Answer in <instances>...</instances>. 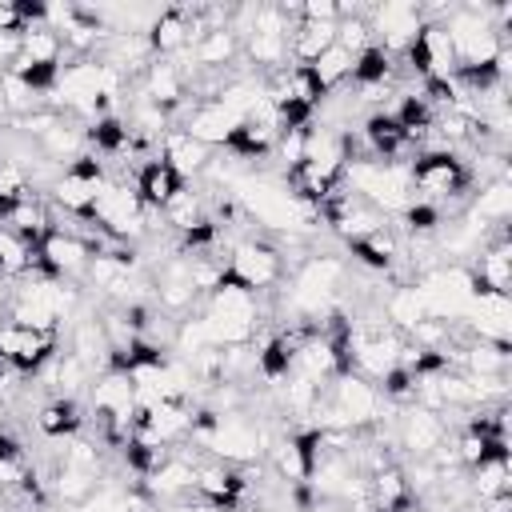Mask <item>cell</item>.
<instances>
[{"instance_id": "obj_1", "label": "cell", "mask_w": 512, "mask_h": 512, "mask_svg": "<svg viewBox=\"0 0 512 512\" xmlns=\"http://www.w3.org/2000/svg\"><path fill=\"white\" fill-rule=\"evenodd\" d=\"M284 276H288L284 248H276V244H268V240H256V236L232 244V252H228V272H224L228 284L264 296V292H272Z\"/></svg>"}, {"instance_id": "obj_10", "label": "cell", "mask_w": 512, "mask_h": 512, "mask_svg": "<svg viewBox=\"0 0 512 512\" xmlns=\"http://www.w3.org/2000/svg\"><path fill=\"white\" fill-rule=\"evenodd\" d=\"M160 160H164L168 168H176L184 180H192V176H200V172L208 168L212 148L200 144V140H192V136L180 132V128H168V136L160 140Z\"/></svg>"}, {"instance_id": "obj_21", "label": "cell", "mask_w": 512, "mask_h": 512, "mask_svg": "<svg viewBox=\"0 0 512 512\" xmlns=\"http://www.w3.org/2000/svg\"><path fill=\"white\" fill-rule=\"evenodd\" d=\"M164 220H168V228H176V232H188V228H196L200 220H208L204 216V196L200 192H192L188 184L164 204V212H160Z\"/></svg>"}, {"instance_id": "obj_22", "label": "cell", "mask_w": 512, "mask_h": 512, "mask_svg": "<svg viewBox=\"0 0 512 512\" xmlns=\"http://www.w3.org/2000/svg\"><path fill=\"white\" fill-rule=\"evenodd\" d=\"M352 60H356L352 52H344L340 44H332V48H328L316 64H308V68L316 72V80L324 84V92H332V88H340V84L352 76Z\"/></svg>"}, {"instance_id": "obj_3", "label": "cell", "mask_w": 512, "mask_h": 512, "mask_svg": "<svg viewBox=\"0 0 512 512\" xmlns=\"http://www.w3.org/2000/svg\"><path fill=\"white\" fill-rule=\"evenodd\" d=\"M56 348H60V332L24 328V324H4L0 328V356H8V364L20 376H36L40 368H48L56 360Z\"/></svg>"}, {"instance_id": "obj_11", "label": "cell", "mask_w": 512, "mask_h": 512, "mask_svg": "<svg viewBox=\"0 0 512 512\" xmlns=\"http://www.w3.org/2000/svg\"><path fill=\"white\" fill-rule=\"evenodd\" d=\"M508 216H512V180L508 176L484 180L468 204V220H476L484 228H500V224H508Z\"/></svg>"}, {"instance_id": "obj_24", "label": "cell", "mask_w": 512, "mask_h": 512, "mask_svg": "<svg viewBox=\"0 0 512 512\" xmlns=\"http://www.w3.org/2000/svg\"><path fill=\"white\" fill-rule=\"evenodd\" d=\"M20 56V32H0V64L12 68Z\"/></svg>"}, {"instance_id": "obj_12", "label": "cell", "mask_w": 512, "mask_h": 512, "mask_svg": "<svg viewBox=\"0 0 512 512\" xmlns=\"http://www.w3.org/2000/svg\"><path fill=\"white\" fill-rule=\"evenodd\" d=\"M236 56H240V36H236L228 24H224V28H208V32L188 48L192 68H208V72H224Z\"/></svg>"}, {"instance_id": "obj_13", "label": "cell", "mask_w": 512, "mask_h": 512, "mask_svg": "<svg viewBox=\"0 0 512 512\" xmlns=\"http://www.w3.org/2000/svg\"><path fill=\"white\" fill-rule=\"evenodd\" d=\"M368 496H372L384 512H412V508L420 504L400 464H388V468L372 472V476H368Z\"/></svg>"}, {"instance_id": "obj_5", "label": "cell", "mask_w": 512, "mask_h": 512, "mask_svg": "<svg viewBox=\"0 0 512 512\" xmlns=\"http://www.w3.org/2000/svg\"><path fill=\"white\" fill-rule=\"evenodd\" d=\"M36 256H40V264L52 280H76V276H84V268L92 260V248L72 228H48L44 240L36 244Z\"/></svg>"}, {"instance_id": "obj_2", "label": "cell", "mask_w": 512, "mask_h": 512, "mask_svg": "<svg viewBox=\"0 0 512 512\" xmlns=\"http://www.w3.org/2000/svg\"><path fill=\"white\" fill-rule=\"evenodd\" d=\"M408 184L420 192V200L440 204V200L464 196L472 188V172L452 152H424L408 164Z\"/></svg>"}, {"instance_id": "obj_7", "label": "cell", "mask_w": 512, "mask_h": 512, "mask_svg": "<svg viewBox=\"0 0 512 512\" xmlns=\"http://www.w3.org/2000/svg\"><path fill=\"white\" fill-rule=\"evenodd\" d=\"M192 484H196V460H188V456L176 452V448L140 480V488H144L148 496H160V500L192 496Z\"/></svg>"}, {"instance_id": "obj_26", "label": "cell", "mask_w": 512, "mask_h": 512, "mask_svg": "<svg viewBox=\"0 0 512 512\" xmlns=\"http://www.w3.org/2000/svg\"><path fill=\"white\" fill-rule=\"evenodd\" d=\"M4 324H8V320H4V312H0V328H4Z\"/></svg>"}, {"instance_id": "obj_4", "label": "cell", "mask_w": 512, "mask_h": 512, "mask_svg": "<svg viewBox=\"0 0 512 512\" xmlns=\"http://www.w3.org/2000/svg\"><path fill=\"white\" fill-rule=\"evenodd\" d=\"M424 16H420V4H404V0H388V4H376L368 12V28H372V44L384 48L388 56L404 52L416 32H420Z\"/></svg>"}, {"instance_id": "obj_15", "label": "cell", "mask_w": 512, "mask_h": 512, "mask_svg": "<svg viewBox=\"0 0 512 512\" xmlns=\"http://www.w3.org/2000/svg\"><path fill=\"white\" fill-rule=\"evenodd\" d=\"M336 44V24H320V20H296L288 32V56L296 64H316L328 48Z\"/></svg>"}, {"instance_id": "obj_17", "label": "cell", "mask_w": 512, "mask_h": 512, "mask_svg": "<svg viewBox=\"0 0 512 512\" xmlns=\"http://www.w3.org/2000/svg\"><path fill=\"white\" fill-rule=\"evenodd\" d=\"M32 420H36L40 436H48V440H72V436L84 428L80 404H76L72 396H52V400H44Z\"/></svg>"}, {"instance_id": "obj_6", "label": "cell", "mask_w": 512, "mask_h": 512, "mask_svg": "<svg viewBox=\"0 0 512 512\" xmlns=\"http://www.w3.org/2000/svg\"><path fill=\"white\" fill-rule=\"evenodd\" d=\"M444 440H448V424L440 420V412H428V408H416V404H408L400 412V420H396V444L412 460H428Z\"/></svg>"}, {"instance_id": "obj_25", "label": "cell", "mask_w": 512, "mask_h": 512, "mask_svg": "<svg viewBox=\"0 0 512 512\" xmlns=\"http://www.w3.org/2000/svg\"><path fill=\"white\" fill-rule=\"evenodd\" d=\"M0 32H24L20 12H16V0H0Z\"/></svg>"}, {"instance_id": "obj_14", "label": "cell", "mask_w": 512, "mask_h": 512, "mask_svg": "<svg viewBox=\"0 0 512 512\" xmlns=\"http://www.w3.org/2000/svg\"><path fill=\"white\" fill-rule=\"evenodd\" d=\"M380 316H384L388 328H396L400 336H408V332L428 316V304H424V296H420L416 284H396V288L384 296Z\"/></svg>"}, {"instance_id": "obj_8", "label": "cell", "mask_w": 512, "mask_h": 512, "mask_svg": "<svg viewBox=\"0 0 512 512\" xmlns=\"http://www.w3.org/2000/svg\"><path fill=\"white\" fill-rule=\"evenodd\" d=\"M196 288H192V276H188V260L176 252L172 260L160 264L156 272V304L160 312H172V316H184L192 304H196Z\"/></svg>"}, {"instance_id": "obj_20", "label": "cell", "mask_w": 512, "mask_h": 512, "mask_svg": "<svg viewBox=\"0 0 512 512\" xmlns=\"http://www.w3.org/2000/svg\"><path fill=\"white\" fill-rule=\"evenodd\" d=\"M60 56H64V40L48 24H36V28H24L20 32V56H16V64H60Z\"/></svg>"}, {"instance_id": "obj_18", "label": "cell", "mask_w": 512, "mask_h": 512, "mask_svg": "<svg viewBox=\"0 0 512 512\" xmlns=\"http://www.w3.org/2000/svg\"><path fill=\"white\" fill-rule=\"evenodd\" d=\"M468 492L472 500H496V496H512V468H508V452H496L488 460H480L476 468H468Z\"/></svg>"}, {"instance_id": "obj_19", "label": "cell", "mask_w": 512, "mask_h": 512, "mask_svg": "<svg viewBox=\"0 0 512 512\" xmlns=\"http://www.w3.org/2000/svg\"><path fill=\"white\" fill-rule=\"evenodd\" d=\"M348 252H352L360 264H368V268H376V272H388V268L396 264V256H400V236H396V228L384 224V228H376V232L352 240Z\"/></svg>"}, {"instance_id": "obj_16", "label": "cell", "mask_w": 512, "mask_h": 512, "mask_svg": "<svg viewBox=\"0 0 512 512\" xmlns=\"http://www.w3.org/2000/svg\"><path fill=\"white\" fill-rule=\"evenodd\" d=\"M100 184L104 180H84V176H76V172H60L56 180H52V204L56 208H64L68 216H80V220H88L92 216V204H96V192H100Z\"/></svg>"}, {"instance_id": "obj_23", "label": "cell", "mask_w": 512, "mask_h": 512, "mask_svg": "<svg viewBox=\"0 0 512 512\" xmlns=\"http://www.w3.org/2000/svg\"><path fill=\"white\" fill-rule=\"evenodd\" d=\"M28 256H32V248H28L12 228H4V224H0V276H4V280L24 276Z\"/></svg>"}, {"instance_id": "obj_9", "label": "cell", "mask_w": 512, "mask_h": 512, "mask_svg": "<svg viewBox=\"0 0 512 512\" xmlns=\"http://www.w3.org/2000/svg\"><path fill=\"white\" fill-rule=\"evenodd\" d=\"M136 196H140V204L148 208V212H164V204L188 184L176 168H168L160 156L156 160H148V164H140V172H136Z\"/></svg>"}]
</instances>
